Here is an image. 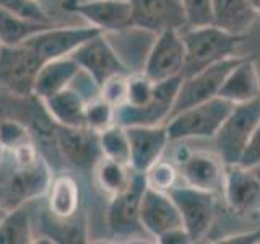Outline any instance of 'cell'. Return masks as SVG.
Returning a JSON list of instances; mask_svg holds the SVG:
<instances>
[{
  "mask_svg": "<svg viewBox=\"0 0 260 244\" xmlns=\"http://www.w3.org/2000/svg\"><path fill=\"white\" fill-rule=\"evenodd\" d=\"M86 101L85 96L75 88H65L62 92L46 98L41 103L54 122L62 127L86 126Z\"/></svg>",
  "mask_w": 260,
  "mask_h": 244,
  "instance_id": "obj_22",
  "label": "cell"
},
{
  "mask_svg": "<svg viewBox=\"0 0 260 244\" xmlns=\"http://www.w3.org/2000/svg\"><path fill=\"white\" fill-rule=\"evenodd\" d=\"M182 77H174L165 81H158L154 86L153 100L143 108H132L120 104L116 108V124L122 127L128 126H159L169 119L176 96L181 86Z\"/></svg>",
  "mask_w": 260,
  "mask_h": 244,
  "instance_id": "obj_8",
  "label": "cell"
},
{
  "mask_svg": "<svg viewBox=\"0 0 260 244\" xmlns=\"http://www.w3.org/2000/svg\"><path fill=\"white\" fill-rule=\"evenodd\" d=\"M86 126L89 129L101 132V130L116 124V106L106 101L104 98L96 96L86 101Z\"/></svg>",
  "mask_w": 260,
  "mask_h": 244,
  "instance_id": "obj_29",
  "label": "cell"
},
{
  "mask_svg": "<svg viewBox=\"0 0 260 244\" xmlns=\"http://www.w3.org/2000/svg\"><path fill=\"white\" fill-rule=\"evenodd\" d=\"M7 210H8V208H7V207H4V205H2V203H0V220H2V218L5 217V214H7Z\"/></svg>",
  "mask_w": 260,
  "mask_h": 244,
  "instance_id": "obj_40",
  "label": "cell"
},
{
  "mask_svg": "<svg viewBox=\"0 0 260 244\" xmlns=\"http://www.w3.org/2000/svg\"><path fill=\"white\" fill-rule=\"evenodd\" d=\"M32 242V228L28 210L21 203L7 210L0 220V244H29Z\"/></svg>",
  "mask_w": 260,
  "mask_h": 244,
  "instance_id": "obj_27",
  "label": "cell"
},
{
  "mask_svg": "<svg viewBox=\"0 0 260 244\" xmlns=\"http://www.w3.org/2000/svg\"><path fill=\"white\" fill-rule=\"evenodd\" d=\"M239 165L242 168H249V169L260 165V122H258L257 129L254 130V134H252L246 150L242 153Z\"/></svg>",
  "mask_w": 260,
  "mask_h": 244,
  "instance_id": "obj_36",
  "label": "cell"
},
{
  "mask_svg": "<svg viewBox=\"0 0 260 244\" xmlns=\"http://www.w3.org/2000/svg\"><path fill=\"white\" fill-rule=\"evenodd\" d=\"M51 21H41L0 8V46H20L38 33L51 28Z\"/></svg>",
  "mask_w": 260,
  "mask_h": 244,
  "instance_id": "obj_24",
  "label": "cell"
},
{
  "mask_svg": "<svg viewBox=\"0 0 260 244\" xmlns=\"http://www.w3.org/2000/svg\"><path fill=\"white\" fill-rule=\"evenodd\" d=\"M154 86H156V83L146 77L143 72L127 77L125 104L132 106V108H143L153 100Z\"/></svg>",
  "mask_w": 260,
  "mask_h": 244,
  "instance_id": "obj_30",
  "label": "cell"
},
{
  "mask_svg": "<svg viewBox=\"0 0 260 244\" xmlns=\"http://www.w3.org/2000/svg\"><path fill=\"white\" fill-rule=\"evenodd\" d=\"M100 96L104 98L106 101H109L111 104L117 106L125 103L127 96V77L124 75H114L108 81H104L100 88Z\"/></svg>",
  "mask_w": 260,
  "mask_h": 244,
  "instance_id": "obj_35",
  "label": "cell"
},
{
  "mask_svg": "<svg viewBox=\"0 0 260 244\" xmlns=\"http://www.w3.org/2000/svg\"><path fill=\"white\" fill-rule=\"evenodd\" d=\"M41 65L28 46H0V85L16 96H32Z\"/></svg>",
  "mask_w": 260,
  "mask_h": 244,
  "instance_id": "obj_6",
  "label": "cell"
},
{
  "mask_svg": "<svg viewBox=\"0 0 260 244\" xmlns=\"http://www.w3.org/2000/svg\"><path fill=\"white\" fill-rule=\"evenodd\" d=\"M52 184V173L44 158L38 157L31 165L16 168L15 174L10 179L8 189L15 195L20 205L24 200H31L41 197L43 194L49 192V187Z\"/></svg>",
  "mask_w": 260,
  "mask_h": 244,
  "instance_id": "obj_21",
  "label": "cell"
},
{
  "mask_svg": "<svg viewBox=\"0 0 260 244\" xmlns=\"http://www.w3.org/2000/svg\"><path fill=\"white\" fill-rule=\"evenodd\" d=\"M218 96L233 104H241L260 96V75L254 55H246L228 73Z\"/></svg>",
  "mask_w": 260,
  "mask_h": 244,
  "instance_id": "obj_19",
  "label": "cell"
},
{
  "mask_svg": "<svg viewBox=\"0 0 260 244\" xmlns=\"http://www.w3.org/2000/svg\"><path fill=\"white\" fill-rule=\"evenodd\" d=\"M146 184L145 173H137L124 191L112 195L108 207V226L116 236H130L142 228L140 207Z\"/></svg>",
  "mask_w": 260,
  "mask_h": 244,
  "instance_id": "obj_12",
  "label": "cell"
},
{
  "mask_svg": "<svg viewBox=\"0 0 260 244\" xmlns=\"http://www.w3.org/2000/svg\"><path fill=\"white\" fill-rule=\"evenodd\" d=\"M100 33L103 31L91 26V24H88V26H57V24H52L51 28L24 41L23 44L28 46L44 64L47 60L59 59V57L72 55L81 44Z\"/></svg>",
  "mask_w": 260,
  "mask_h": 244,
  "instance_id": "obj_10",
  "label": "cell"
},
{
  "mask_svg": "<svg viewBox=\"0 0 260 244\" xmlns=\"http://www.w3.org/2000/svg\"><path fill=\"white\" fill-rule=\"evenodd\" d=\"M4 145H2V140H0V166H2V158H4Z\"/></svg>",
  "mask_w": 260,
  "mask_h": 244,
  "instance_id": "obj_41",
  "label": "cell"
},
{
  "mask_svg": "<svg viewBox=\"0 0 260 244\" xmlns=\"http://www.w3.org/2000/svg\"><path fill=\"white\" fill-rule=\"evenodd\" d=\"M247 2L252 7V10H254L257 15H260V0H247Z\"/></svg>",
  "mask_w": 260,
  "mask_h": 244,
  "instance_id": "obj_38",
  "label": "cell"
},
{
  "mask_svg": "<svg viewBox=\"0 0 260 244\" xmlns=\"http://www.w3.org/2000/svg\"><path fill=\"white\" fill-rule=\"evenodd\" d=\"M233 108V103L221 96H215L205 103L184 109L166 120L165 126L169 142L185 138H213Z\"/></svg>",
  "mask_w": 260,
  "mask_h": 244,
  "instance_id": "obj_2",
  "label": "cell"
},
{
  "mask_svg": "<svg viewBox=\"0 0 260 244\" xmlns=\"http://www.w3.org/2000/svg\"><path fill=\"white\" fill-rule=\"evenodd\" d=\"M146 177V184L153 189H158L162 192H168L169 189L177 184L179 181V171L173 163L158 160L154 165L145 173Z\"/></svg>",
  "mask_w": 260,
  "mask_h": 244,
  "instance_id": "obj_31",
  "label": "cell"
},
{
  "mask_svg": "<svg viewBox=\"0 0 260 244\" xmlns=\"http://www.w3.org/2000/svg\"><path fill=\"white\" fill-rule=\"evenodd\" d=\"M132 26L158 35L165 29L187 26L181 0H130Z\"/></svg>",
  "mask_w": 260,
  "mask_h": 244,
  "instance_id": "obj_14",
  "label": "cell"
},
{
  "mask_svg": "<svg viewBox=\"0 0 260 244\" xmlns=\"http://www.w3.org/2000/svg\"><path fill=\"white\" fill-rule=\"evenodd\" d=\"M252 169V173H254L255 176H257V179L260 181V165H257V166H254V168H250Z\"/></svg>",
  "mask_w": 260,
  "mask_h": 244,
  "instance_id": "obj_39",
  "label": "cell"
},
{
  "mask_svg": "<svg viewBox=\"0 0 260 244\" xmlns=\"http://www.w3.org/2000/svg\"><path fill=\"white\" fill-rule=\"evenodd\" d=\"M0 140H2L4 148H16L18 145L31 140L26 126L16 120H4L0 124Z\"/></svg>",
  "mask_w": 260,
  "mask_h": 244,
  "instance_id": "obj_33",
  "label": "cell"
},
{
  "mask_svg": "<svg viewBox=\"0 0 260 244\" xmlns=\"http://www.w3.org/2000/svg\"><path fill=\"white\" fill-rule=\"evenodd\" d=\"M187 26L213 24V4L211 0H181Z\"/></svg>",
  "mask_w": 260,
  "mask_h": 244,
  "instance_id": "obj_32",
  "label": "cell"
},
{
  "mask_svg": "<svg viewBox=\"0 0 260 244\" xmlns=\"http://www.w3.org/2000/svg\"><path fill=\"white\" fill-rule=\"evenodd\" d=\"M179 176L184 184L213 194H223L226 165L218 155L207 151H192L179 158Z\"/></svg>",
  "mask_w": 260,
  "mask_h": 244,
  "instance_id": "obj_17",
  "label": "cell"
},
{
  "mask_svg": "<svg viewBox=\"0 0 260 244\" xmlns=\"http://www.w3.org/2000/svg\"><path fill=\"white\" fill-rule=\"evenodd\" d=\"M223 195L233 214L244 218H260V181L252 169L241 165L226 166Z\"/></svg>",
  "mask_w": 260,
  "mask_h": 244,
  "instance_id": "obj_13",
  "label": "cell"
},
{
  "mask_svg": "<svg viewBox=\"0 0 260 244\" xmlns=\"http://www.w3.org/2000/svg\"><path fill=\"white\" fill-rule=\"evenodd\" d=\"M100 143L103 157L130 165V142L125 127L112 124L100 132Z\"/></svg>",
  "mask_w": 260,
  "mask_h": 244,
  "instance_id": "obj_28",
  "label": "cell"
},
{
  "mask_svg": "<svg viewBox=\"0 0 260 244\" xmlns=\"http://www.w3.org/2000/svg\"><path fill=\"white\" fill-rule=\"evenodd\" d=\"M211 4L213 24L236 35H244L257 18L247 0H211Z\"/></svg>",
  "mask_w": 260,
  "mask_h": 244,
  "instance_id": "obj_23",
  "label": "cell"
},
{
  "mask_svg": "<svg viewBox=\"0 0 260 244\" xmlns=\"http://www.w3.org/2000/svg\"><path fill=\"white\" fill-rule=\"evenodd\" d=\"M185 62V46L181 29H165L154 36L146 54L143 73L154 83L174 77H182Z\"/></svg>",
  "mask_w": 260,
  "mask_h": 244,
  "instance_id": "obj_7",
  "label": "cell"
},
{
  "mask_svg": "<svg viewBox=\"0 0 260 244\" xmlns=\"http://www.w3.org/2000/svg\"><path fill=\"white\" fill-rule=\"evenodd\" d=\"M72 57L78 64L80 70L86 73L100 88L111 77L127 73L125 64L111 46L106 33H100L88 39L72 54Z\"/></svg>",
  "mask_w": 260,
  "mask_h": 244,
  "instance_id": "obj_9",
  "label": "cell"
},
{
  "mask_svg": "<svg viewBox=\"0 0 260 244\" xmlns=\"http://www.w3.org/2000/svg\"><path fill=\"white\" fill-rule=\"evenodd\" d=\"M63 10L77 13L103 33L132 28L130 0H63Z\"/></svg>",
  "mask_w": 260,
  "mask_h": 244,
  "instance_id": "obj_11",
  "label": "cell"
},
{
  "mask_svg": "<svg viewBox=\"0 0 260 244\" xmlns=\"http://www.w3.org/2000/svg\"><path fill=\"white\" fill-rule=\"evenodd\" d=\"M57 146L65 161L81 169H94L98 161L103 158L100 132L83 127H62L57 129Z\"/></svg>",
  "mask_w": 260,
  "mask_h": 244,
  "instance_id": "obj_15",
  "label": "cell"
},
{
  "mask_svg": "<svg viewBox=\"0 0 260 244\" xmlns=\"http://www.w3.org/2000/svg\"><path fill=\"white\" fill-rule=\"evenodd\" d=\"M80 203V189L72 176H59L49 187V211L59 220L75 215Z\"/></svg>",
  "mask_w": 260,
  "mask_h": 244,
  "instance_id": "obj_25",
  "label": "cell"
},
{
  "mask_svg": "<svg viewBox=\"0 0 260 244\" xmlns=\"http://www.w3.org/2000/svg\"><path fill=\"white\" fill-rule=\"evenodd\" d=\"M159 242H165V244H185V242H192L189 233H187L185 228H177L174 231H169L166 234H162L161 238H158Z\"/></svg>",
  "mask_w": 260,
  "mask_h": 244,
  "instance_id": "obj_37",
  "label": "cell"
},
{
  "mask_svg": "<svg viewBox=\"0 0 260 244\" xmlns=\"http://www.w3.org/2000/svg\"><path fill=\"white\" fill-rule=\"evenodd\" d=\"M181 36L185 46L182 77L193 75L228 57L238 55L236 51L244 39V35L226 31L216 24L185 26L181 29Z\"/></svg>",
  "mask_w": 260,
  "mask_h": 244,
  "instance_id": "obj_1",
  "label": "cell"
},
{
  "mask_svg": "<svg viewBox=\"0 0 260 244\" xmlns=\"http://www.w3.org/2000/svg\"><path fill=\"white\" fill-rule=\"evenodd\" d=\"M0 8H5L8 12L26 16V18L49 21L47 13L38 4V0H0Z\"/></svg>",
  "mask_w": 260,
  "mask_h": 244,
  "instance_id": "obj_34",
  "label": "cell"
},
{
  "mask_svg": "<svg viewBox=\"0 0 260 244\" xmlns=\"http://www.w3.org/2000/svg\"><path fill=\"white\" fill-rule=\"evenodd\" d=\"M258 122L260 96L247 103L234 104V108L228 114V117L213 137L218 157L226 166L239 165V160Z\"/></svg>",
  "mask_w": 260,
  "mask_h": 244,
  "instance_id": "obj_3",
  "label": "cell"
},
{
  "mask_svg": "<svg viewBox=\"0 0 260 244\" xmlns=\"http://www.w3.org/2000/svg\"><path fill=\"white\" fill-rule=\"evenodd\" d=\"M80 72L81 70L78 64L72 55L44 62L36 75L32 96L43 101L46 98L62 92V89L72 86L73 80L80 75Z\"/></svg>",
  "mask_w": 260,
  "mask_h": 244,
  "instance_id": "obj_20",
  "label": "cell"
},
{
  "mask_svg": "<svg viewBox=\"0 0 260 244\" xmlns=\"http://www.w3.org/2000/svg\"><path fill=\"white\" fill-rule=\"evenodd\" d=\"M125 130L130 142V166L137 173H146L161 160L169 143L166 126H128Z\"/></svg>",
  "mask_w": 260,
  "mask_h": 244,
  "instance_id": "obj_18",
  "label": "cell"
},
{
  "mask_svg": "<svg viewBox=\"0 0 260 244\" xmlns=\"http://www.w3.org/2000/svg\"><path fill=\"white\" fill-rule=\"evenodd\" d=\"M168 194L177 205L192 242L205 238L216 215V194L189 184H176Z\"/></svg>",
  "mask_w": 260,
  "mask_h": 244,
  "instance_id": "obj_5",
  "label": "cell"
},
{
  "mask_svg": "<svg viewBox=\"0 0 260 244\" xmlns=\"http://www.w3.org/2000/svg\"><path fill=\"white\" fill-rule=\"evenodd\" d=\"M244 57L246 55L228 57V59L221 62L210 65V67L193 73V75L182 77L181 86H179V92H177L176 101H174L173 111H171L169 117L182 112L184 109L192 108L195 104L205 103L211 100V98L218 96L219 88H221L228 73H230Z\"/></svg>",
  "mask_w": 260,
  "mask_h": 244,
  "instance_id": "obj_4",
  "label": "cell"
},
{
  "mask_svg": "<svg viewBox=\"0 0 260 244\" xmlns=\"http://www.w3.org/2000/svg\"><path fill=\"white\" fill-rule=\"evenodd\" d=\"M140 223L143 230L156 239L177 228H184L182 217L173 197L168 192L153 189L150 186L145 189L142 197Z\"/></svg>",
  "mask_w": 260,
  "mask_h": 244,
  "instance_id": "obj_16",
  "label": "cell"
},
{
  "mask_svg": "<svg viewBox=\"0 0 260 244\" xmlns=\"http://www.w3.org/2000/svg\"><path fill=\"white\" fill-rule=\"evenodd\" d=\"M135 171L130 165L103 157L94 166V177L101 189L111 197L122 192L130 184Z\"/></svg>",
  "mask_w": 260,
  "mask_h": 244,
  "instance_id": "obj_26",
  "label": "cell"
}]
</instances>
